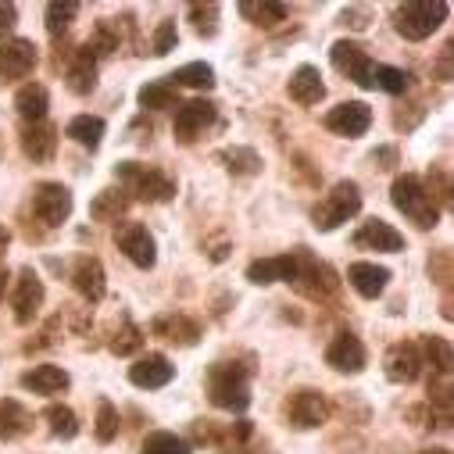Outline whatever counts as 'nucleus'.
<instances>
[{"mask_svg":"<svg viewBox=\"0 0 454 454\" xmlns=\"http://www.w3.org/2000/svg\"><path fill=\"white\" fill-rule=\"evenodd\" d=\"M390 200H394V207L404 218H411L419 225V230H433V225L440 222V204H436L433 190H426V183L419 176H411V172H404V176L394 179Z\"/></svg>","mask_w":454,"mask_h":454,"instance_id":"obj_2","label":"nucleus"},{"mask_svg":"<svg viewBox=\"0 0 454 454\" xmlns=\"http://www.w3.org/2000/svg\"><path fill=\"white\" fill-rule=\"evenodd\" d=\"M33 429V415L26 404H19L15 397L0 401V440H19Z\"/></svg>","mask_w":454,"mask_h":454,"instance_id":"obj_29","label":"nucleus"},{"mask_svg":"<svg viewBox=\"0 0 454 454\" xmlns=\"http://www.w3.org/2000/svg\"><path fill=\"white\" fill-rule=\"evenodd\" d=\"M422 348H426L422 358H429L440 376H450V344H447V340H443V336H426Z\"/></svg>","mask_w":454,"mask_h":454,"instance_id":"obj_42","label":"nucleus"},{"mask_svg":"<svg viewBox=\"0 0 454 454\" xmlns=\"http://www.w3.org/2000/svg\"><path fill=\"white\" fill-rule=\"evenodd\" d=\"M140 454H193V447H190V443H186L183 436H176V433H165V429H158V433H151V436L144 440Z\"/></svg>","mask_w":454,"mask_h":454,"instance_id":"obj_36","label":"nucleus"},{"mask_svg":"<svg viewBox=\"0 0 454 454\" xmlns=\"http://www.w3.org/2000/svg\"><path fill=\"white\" fill-rule=\"evenodd\" d=\"M75 15H79V4H75V0H54V4H47V33L58 40V36L72 26Z\"/></svg>","mask_w":454,"mask_h":454,"instance_id":"obj_39","label":"nucleus"},{"mask_svg":"<svg viewBox=\"0 0 454 454\" xmlns=\"http://www.w3.org/2000/svg\"><path fill=\"white\" fill-rule=\"evenodd\" d=\"M151 333L161 336V340H168V344H176V348H193L197 340H200V325H197L193 318L179 315V311L158 315V318L151 322Z\"/></svg>","mask_w":454,"mask_h":454,"instance_id":"obj_21","label":"nucleus"},{"mask_svg":"<svg viewBox=\"0 0 454 454\" xmlns=\"http://www.w3.org/2000/svg\"><path fill=\"white\" fill-rule=\"evenodd\" d=\"M240 15L251 19L254 26L272 29V26L286 22V4H279V0H244V4H240Z\"/></svg>","mask_w":454,"mask_h":454,"instance_id":"obj_32","label":"nucleus"},{"mask_svg":"<svg viewBox=\"0 0 454 454\" xmlns=\"http://www.w3.org/2000/svg\"><path fill=\"white\" fill-rule=\"evenodd\" d=\"M348 283H351L365 301H376V297L387 290V283H390V269H383V265H376V262H355V265L348 269Z\"/></svg>","mask_w":454,"mask_h":454,"instance_id":"obj_24","label":"nucleus"},{"mask_svg":"<svg viewBox=\"0 0 454 454\" xmlns=\"http://www.w3.org/2000/svg\"><path fill=\"white\" fill-rule=\"evenodd\" d=\"M19 22V8L15 4H0V40H4Z\"/></svg>","mask_w":454,"mask_h":454,"instance_id":"obj_45","label":"nucleus"},{"mask_svg":"<svg viewBox=\"0 0 454 454\" xmlns=\"http://www.w3.org/2000/svg\"><path fill=\"white\" fill-rule=\"evenodd\" d=\"M176 43H179V29H176V22H172V19L158 22V29H154V43H151L154 58H165V54H172V51H176Z\"/></svg>","mask_w":454,"mask_h":454,"instance_id":"obj_44","label":"nucleus"},{"mask_svg":"<svg viewBox=\"0 0 454 454\" xmlns=\"http://www.w3.org/2000/svg\"><path fill=\"white\" fill-rule=\"evenodd\" d=\"M355 244H358L362 251H383V254H397V251H404V237L394 230L390 222H383V218H369V222H362V230L355 233Z\"/></svg>","mask_w":454,"mask_h":454,"instance_id":"obj_18","label":"nucleus"},{"mask_svg":"<svg viewBox=\"0 0 454 454\" xmlns=\"http://www.w3.org/2000/svg\"><path fill=\"white\" fill-rule=\"evenodd\" d=\"M447 4L443 0H408V4H401L397 12H394V29L404 36V40H411V43H419V40H426V36H433L443 22H447Z\"/></svg>","mask_w":454,"mask_h":454,"instance_id":"obj_5","label":"nucleus"},{"mask_svg":"<svg viewBox=\"0 0 454 454\" xmlns=\"http://www.w3.org/2000/svg\"><path fill=\"white\" fill-rule=\"evenodd\" d=\"M286 422L294 429H318L325 419H329V401L322 390H311V387H301L286 397Z\"/></svg>","mask_w":454,"mask_h":454,"instance_id":"obj_7","label":"nucleus"},{"mask_svg":"<svg viewBox=\"0 0 454 454\" xmlns=\"http://www.w3.org/2000/svg\"><path fill=\"white\" fill-rule=\"evenodd\" d=\"M8 244H12V230H8V225H4V222H0V258H4Z\"/></svg>","mask_w":454,"mask_h":454,"instance_id":"obj_47","label":"nucleus"},{"mask_svg":"<svg viewBox=\"0 0 454 454\" xmlns=\"http://www.w3.org/2000/svg\"><path fill=\"white\" fill-rule=\"evenodd\" d=\"M86 47H90L93 58L115 54V51L122 47V22H115V19H100L97 29H93V36L86 40Z\"/></svg>","mask_w":454,"mask_h":454,"instance_id":"obj_31","label":"nucleus"},{"mask_svg":"<svg viewBox=\"0 0 454 454\" xmlns=\"http://www.w3.org/2000/svg\"><path fill=\"white\" fill-rule=\"evenodd\" d=\"M36 61H40V51H36L33 40L15 36V40L0 43V79H4V82H19V79L33 75Z\"/></svg>","mask_w":454,"mask_h":454,"instance_id":"obj_14","label":"nucleus"},{"mask_svg":"<svg viewBox=\"0 0 454 454\" xmlns=\"http://www.w3.org/2000/svg\"><path fill=\"white\" fill-rule=\"evenodd\" d=\"M100 443H111L119 436V408L111 401H97V426H93Z\"/></svg>","mask_w":454,"mask_h":454,"instance_id":"obj_41","label":"nucleus"},{"mask_svg":"<svg viewBox=\"0 0 454 454\" xmlns=\"http://www.w3.org/2000/svg\"><path fill=\"white\" fill-rule=\"evenodd\" d=\"M411 86V75L404 68H394V65H376L372 68V90H383V93H404Z\"/></svg>","mask_w":454,"mask_h":454,"instance_id":"obj_35","label":"nucleus"},{"mask_svg":"<svg viewBox=\"0 0 454 454\" xmlns=\"http://www.w3.org/2000/svg\"><path fill=\"white\" fill-rule=\"evenodd\" d=\"M72 286H75V294L82 297V301H90V304H97V301H104V294H107V279H104V265L97 262V258H90V254H82L75 265H72Z\"/></svg>","mask_w":454,"mask_h":454,"instance_id":"obj_20","label":"nucleus"},{"mask_svg":"<svg viewBox=\"0 0 454 454\" xmlns=\"http://www.w3.org/2000/svg\"><path fill=\"white\" fill-rule=\"evenodd\" d=\"M190 19H193V29L200 36H215V29H218V4H190Z\"/></svg>","mask_w":454,"mask_h":454,"instance_id":"obj_43","label":"nucleus"},{"mask_svg":"<svg viewBox=\"0 0 454 454\" xmlns=\"http://www.w3.org/2000/svg\"><path fill=\"white\" fill-rule=\"evenodd\" d=\"M168 82H172L176 90H179V86H190V90H211V86H215V68L204 65V61H190V65H183L179 72H172Z\"/></svg>","mask_w":454,"mask_h":454,"instance_id":"obj_33","label":"nucleus"},{"mask_svg":"<svg viewBox=\"0 0 454 454\" xmlns=\"http://www.w3.org/2000/svg\"><path fill=\"white\" fill-rule=\"evenodd\" d=\"M172 376H176V365L165 355H144L129 365V383L140 390H161L172 383Z\"/></svg>","mask_w":454,"mask_h":454,"instance_id":"obj_17","label":"nucleus"},{"mask_svg":"<svg viewBox=\"0 0 454 454\" xmlns=\"http://www.w3.org/2000/svg\"><path fill=\"white\" fill-rule=\"evenodd\" d=\"M43 419L51 422V433L61 436V440H72V436L79 433V419H75V411H72L68 404H51V408L43 411Z\"/></svg>","mask_w":454,"mask_h":454,"instance_id":"obj_38","label":"nucleus"},{"mask_svg":"<svg viewBox=\"0 0 454 454\" xmlns=\"http://www.w3.org/2000/svg\"><path fill=\"white\" fill-rule=\"evenodd\" d=\"M0 154H4V140H0Z\"/></svg>","mask_w":454,"mask_h":454,"instance_id":"obj_50","label":"nucleus"},{"mask_svg":"<svg viewBox=\"0 0 454 454\" xmlns=\"http://www.w3.org/2000/svg\"><path fill=\"white\" fill-rule=\"evenodd\" d=\"M4 290H8V269H0V301H4Z\"/></svg>","mask_w":454,"mask_h":454,"instance_id":"obj_48","label":"nucleus"},{"mask_svg":"<svg viewBox=\"0 0 454 454\" xmlns=\"http://www.w3.org/2000/svg\"><path fill=\"white\" fill-rule=\"evenodd\" d=\"M329 58H333V68H336V72H344V75H348L351 82H358L362 90H372V68H376V61L365 54L362 43H355V40H336L333 51H329Z\"/></svg>","mask_w":454,"mask_h":454,"instance_id":"obj_9","label":"nucleus"},{"mask_svg":"<svg viewBox=\"0 0 454 454\" xmlns=\"http://www.w3.org/2000/svg\"><path fill=\"white\" fill-rule=\"evenodd\" d=\"M115 240H119V251H122L137 269H154V262H158V244H154V237L147 233V225L126 222Z\"/></svg>","mask_w":454,"mask_h":454,"instance_id":"obj_16","label":"nucleus"},{"mask_svg":"<svg viewBox=\"0 0 454 454\" xmlns=\"http://www.w3.org/2000/svg\"><path fill=\"white\" fill-rule=\"evenodd\" d=\"M325 365L333 372H344V376H358L365 365H369V355H365V344L355 336V333H336L333 344L325 348Z\"/></svg>","mask_w":454,"mask_h":454,"instance_id":"obj_13","label":"nucleus"},{"mask_svg":"<svg viewBox=\"0 0 454 454\" xmlns=\"http://www.w3.org/2000/svg\"><path fill=\"white\" fill-rule=\"evenodd\" d=\"M65 86H68L75 97H90V93L97 90V58L90 54V47H86V43L68 58Z\"/></svg>","mask_w":454,"mask_h":454,"instance_id":"obj_22","label":"nucleus"},{"mask_svg":"<svg viewBox=\"0 0 454 454\" xmlns=\"http://www.w3.org/2000/svg\"><path fill=\"white\" fill-rule=\"evenodd\" d=\"M207 397L222 411H244L251 404V365L215 362L207 369Z\"/></svg>","mask_w":454,"mask_h":454,"instance_id":"obj_1","label":"nucleus"},{"mask_svg":"<svg viewBox=\"0 0 454 454\" xmlns=\"http://www.w3.org/2000/svg\"><path fill=\"white\" fill-rule=\"evenodd\" d=\"M119 176V186L129 193V197H140L147 204H165L176 197V179L161 168H151V165H140V161H122L115 168Z\"/></svg>","mask_w":454,"mask_h":454,"instance_id":"obj_4","label":"nucleus"},{"mask_svg":"<svg viewBox=\"0 0 454 454\" xmlns=\"http://www.w3.org/2000/svg\"><path fill=\"white\" fill-rule=\"evenodd\" d=\"M419 454H450V450H443V447H433V450H419Z\"/></svg>","mask_w":454,"mask_h":454,"instance_id":"obj_49","label":"nucleus"},{"mask_svg":"<svg viewBox=\"0 0 454 454\" xmlns=\"http://www.w3.org/2000/svg\"><path fill=\"white\" fill-rule=\"evenodd\" d=\"M104 119H97V115H75L68 126H65V137L68 140H75L79 147H86V151H97L100 147V140H104Z\"/></svg>","mask_w":454,"mask_h":454,"instance_id":"obj_30","label":"nucleus"},{"mask_svg":"<svg viewBox=\"0 0 454 454\" xmlns=\"http://www.w3.org/2000/svg\"><path fill=\"white\" fill-rule=\"evenodd\" d=\"M26 390H33V394H43V397H54V394H61V390H68V372L61 369V365H36V369H29V372H22V380H19Z\"/></svg>","mask_w":454,"mask_h":454,"instance_id":"obj_26","label":"nucleus"},{"mask_svg":"<svg viewBox=\"0 0 454 454\" xmlns=\"http://www.w3.org/2000/svg\"><path fill=\"white\" fill-rule=\"evenodd\" d=\"M215 119H218V107L211 100H186L176 107L172 133L179 144H193L197 137H204L207 126H215Z\"/></svg>","mask_w":454,"mask_h":454,"instance_id":"obj_11","label":"nucleus"},{"mask_svg":"<svg viewBox=\"0 0 454 454\" xmlns=\"http://www.w3.org/2000/svg\"><path fill=\"white\" fill-rule=\"evenodd\" d=\"M40 308H43V283L33 269H22L12 290V315L19 325H29L40 315Z\"/></svg>","mask_w":454,"mask_h":454,"instance_id":"obj_15","label":"nucleus"},{"mask_svg":"<svg viewBox=\"0 0 454 454\" xmlns=\"http://www.w3.org/2000/svg\"><path fill=\"white\" fill-rule=\"evenodd\" d=\"M140 104L151 107V111H168V107H179V90L168 82V79H158V82H147L140 90Z\"/></svg>","mask_w":454,"mask_h":454,"instance_id":"obj_34","label":"nucleus"},{"mask_svg":"<svg viewBox=\"0 0 454 454\" xmlns=\"http://www.w3.org/2000/svg\"><path fill=\"white\" fill-rule=\"evenodd\" d=\"M129 204H133V197L122 186H107L90 200V218L93 222H119L129 211Z\"/></svg>","mask_w":454,"mask_h":454,"instance_id":"obj_27","label":"nucleus"},{"mask_svg":"<svg viewBox=\"0 0 454 454\" xmlns=\"http://www.w3.org/2000/svg\"><path fill=\"white\" fill-rule=\"evenodd\" d=\"M294 276H297V251L279 254V258H262V262H251V265H247V279L258 283V286H269V283H294Z\"/></svg>","mask_w":454,"mask_h":454,"instance_id":"obj_23","label":"nucleus"},{"mask_svg":"<svg viewBox=\"0 0 454 454\" xmlns=\"http://www.w3.org/2000/svg\"><path fill=\"white\" fill-rule=\"evenodd\" d=\"M344 22L355 26V29H365V26H369V22H365V12H344Z\"/></svg>","mask_w":454,"mask_h":454,"instance_id":"obj_46","label":"nucleus"},{"mask_svg":"<svg viewBox=\"0 0 454 454\" xmlns=\"http://www.w3.org/2000/svg\"><path fill=\"white\" fill-rule=\"evenodd\" d=\"M51 107V93L43 82H26L19 93H15V111L22 115V122H43Z\"/></svg>","mask_w":454,"mask_h":454,"instance_id":"obj_28","label":"nucleus"},{"mask_svg":"<svg viewBox=\"0 0 454 454\" xmlns=\"http://www.w3.org/2000/svg\"><path fill=\"white\" fill-rule=\"evenodd\" d=\"M19 140H22V151L33 165H47L58 151V129L51 122H26Z\"/></svg>","mask_w":454,"mask_h":454,"instance_id":"obj_19","label":"nucleus"},{"mask_svg":"<svg viewBox=\"0 0 454 454\" xmlns=\"http://www.w3.org/2000/svg\"><path fill=\"white\" fill-rule=\"evenodd\" d=\"M286 93H290V100H297V104H304V107L318 104V100L325 97V82H322V72H318L315 65H301V68L290 75V82H286Z\"/></svg>","mask_w":454,"mask_h":454,"instance_id":"obj_25","label":"nucleus"},{"mask_svg":"<svg viewBox=\"0 0 454 454\" xmlns=\"http://www.w3.org/2000/svg\"><path fill=\"white\" fill-rule=\"evenodd\" d=\"M325 129L336 133V137H348V140H358L369 133L372 126V107L365 100H344V104H336L333 111H325Z\"/></svg>","mask_w":454,"mask_h":454,"instance_id":"obj_8","label":"nucleus"},{"mask_svg":"<svg viewBox=\"0 0 454 454\" xmlns=\"http://www.w3.org/2000/svg\"><path fill=\"white\" fill-rule=\"evenodd\" d=\"M294 286H297L304 297L322 301V297H333V294H336L340 279H336V272H333L325 262H318L315 254H308L304 247H297V276H294Z\"/></svg>","mask_w":454,"mask_h":454,"instance_id":"obj_6","label":"nucleus"},{"mask_svg":"<svg viewBox=\"0 0 454 454\" xmlns=\"http://www.w3.org/2000/svg\"><path fill=\"white\" fill-rule=\"evenodd\" d=\"M218 161H225V168L237 172V176H254L262 172V158L251 151V147H230V151H222Z\"/></svg>","mask_w":454,"mask_h":454,"instance_id":"obj_37","label":"nucleus"},{"mask_svg":"<svg viewBox=\"0 0 454 454\" xmlns=\"http://www.w3.org/2000/svg\"><path fill=\"white\" fill-rule=\"evenodd\" d=\"M140 348H144V329H140L137 322H129V318H126V322H122V329H119L115 336H111V351L126 358V355H137Z\"/></svg>","mask_w":454,"mask_h":454,"instance_id":"obj_40","label":"nucleus"},{"mask_svg":"<svg viewBox=\"0 0 454 454\" xmlns=\"http://www.w3.org/2000/svg\"><path fill=\"white\" fill-rule=\"evenodd\" d=\"M33 215L43 222V225H65L68 215H72V190L61 186V183H40L33 190Z\"/></svg>","mask_w":454,"mask_h":454,"instance_id":"obj_10","label":"nucleus"},{"mask_svg":"<svg viewBox=\"0 0 454 454\" xmlns=\"http://www.w3.org/2000/svg\"><path fill=\"white\" fill-rule=\"evenodd\" d=\"M362 211V190H358V183H351V179H340L315 207H311V225L318 233H333V230H340L348 218H355Z\"/></svg>","mask_w":454,"mask_h":454,"instance_id":"obj_3","label":"nucleus"},{"mask_svg":"<svg viewBox=\"0 0 454 454\" xmlns=\"http://www.w3.org/2000/svg\"><path fill=\"white\" fill-rule=\"evenodd\" d=\"M422 365H426V358H422V348L415 344V340H401V344H394L387 355H383V372H387V380L390 383H415L419 376H422Z\"/></svg>","mask_w":454,"mask_h":454,"instance_id":"obj_12","label":"nucleus"}]
</instances>
